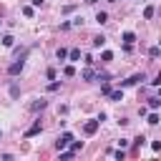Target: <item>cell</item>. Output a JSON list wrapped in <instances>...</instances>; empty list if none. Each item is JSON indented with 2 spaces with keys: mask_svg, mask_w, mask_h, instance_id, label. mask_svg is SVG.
Returning a JSON list of instances; mask_svg holds the SVG:
<instances>
[{
  "mask_svg": "<svg viewBox=\"0 0 161 161\" xmlns=\"http://www.w3.org/2000/svg\"><path fill=\"white\" fill-rule=\"evenodd\" d=\"M70 141H73V133H68V131H65V133H60V136H58V141H55V148H58V151H63V148H65Z\"/></svg>",
  "mask_w": 161,
  "mask_h": 161,
  "instance_id": "obj_1",
  "label": "cell"
},
{
  "mask_svg": "<svg viewBox=\"0 0 161 161\" xmlns=\"http://www.w3.org/2000/svg\"><path fill=\"white\" fill-rule=\"evenodd\" d=\"M98 126H101L98 118H96V121H86V123H83V133H86V136H93V133L98 131Z\"/></svg>",
  "mask_w": 161,
  "mask_h": 161,
  "instance_id": "obj_2",
  "label": "cell"
},
{
  "mask_svg": "<svg viewBox=\"0 0 161 161\" xmlns=\"http://www.w3.org/2000/svg\"><path fill=\"white\" fill-rule=\"evenodd\" d=\"M141 80H146V75H143V73H133V75H131V78H126L121 86H136V83H141Z\"/></svg>",
  "mask_w": 161,
  "mask_h": 161,
  "instance_id": "obj_3",
  "label": "cell"
},
{
  "mask_svg": "<svg viewBox=\"0 0 161 161\" xmlns=\"http://www.w3.org/2000/svg\"><path fill=\"white\" fill-rule=\"evenodd\" d=\"M40 131H43V123H40V121H35V123H33V126L25 131V138H33V136H38Z\"/></svg>",
  "mask_w": 161,
  "mask_h": 161,
  "instance_id": "obj_4",
  "label": "cell"
},
{
  "mask_svg": "<svg viewBox=\"0 0 161 161\" xmlns=\"http://www.w3.org/2000/svg\"><path fill=\"white\" fill-rule=\"evenodd\" d=\"M23 70V58H18L15 63H10V68H8V75H18Z\"/></svg>",
  "mask_w": 161,
  "mask_h": 161,
  "instance_id": "obj_5",
  "label": "cell"
},
{
  "mask_svg": "<svg viewBox=\"0 0 161 161\" xmlns=\"http://www.w3.org/2000/svg\"><path fill=\"white\" fill-rule=\"evenodd\" d=\"M80 78H83V80H93V78H96V73H93V68L88 65V68H86V70L80 73Z\"/></svg>",
  "mask_w": 161,
  "mask_h": 161,
  "instance_id": "obj_6",
  "label": "cell"
},
{
  "mask_svg": "<svg viewBox=\"0 0 161 161\" xmlns=\"http://www.w3.org/2000/svg\"><path fill=\"white\" fill-rule=\"evenodd\" d=\"M133 40H136V35H133L131 30H126V33H123V43H126V45H133Z\"/></svg>",
  "mask_w": 161,
  "mask_h": 161,
  "instance_id": "obj_7",
  "label": "cell"
},
{
  "mask_svg": "<svg viewBox=\"0 0 161 161\" xmlns=\"http://www.w3.org/2000/svg\"><path fill=\"white\" fill-rule=\"evenodd\" d=\"M158 106H161V98H156V96L148 98V108H151V111H158Z\"/></svg>",
  "mask_w": 161,
  "mask_h": 161,
  "instance_id": "obj_8",
  "label": "cell"
},
{
  "mask_svg": "<svg viewBox=\"0 0 161 161\" xmlns=\"http://www.w3.org/2000/svg\"><path fill=\"white\" fill-rule=\"evenodd\" d=\"M153 13H156V10H153V5H146V8H143V18H146V20H151V18H153Z\"/></svg>",
  "mask_w": 161,
  "mask_h": 161,
  "instance_id": "obj_9",
  "label": "cell"
},
{
  "mask_svg": "<svg viewBox=\"0 0 161 161\" xmlns=\"http://www.w3.org/2000/svg\"><path fill=\"white\" fill-rule=\"evenodd\" d=\"M13 43H15V38H13L10 33H5V35H3V45H5V48H10Z\"/></svg>",
  "mask_w": 161,
  "mask_h": 161,
  "instance_id": "obj_10",
  "label": "cell"
},
{
  "mask_svg": "<svg viewBox=\"0 0 161 161\" xmlns=\"http://www.w3.org/2000/svg\"><path fill=\"white\" fill-rule=\"evenodd\" d=\"M103 45H106V38L103 35H96L93 38V48H103Z\"/></svg>",
  "mask_w": 161,
  "mask_h": 161,
  "instance_id": "obj_11",
  "label": "cell"
},
{
  "mask_svg": "<svg viewBox=\"0 0 161 161\" xmlns=\"http://www.w3.org/2000/svg\"><path fill=\"white\" fill-rule=\"evenodd\" d=\"M96 23H101V25H103V23H108V13H103V10H101V13L96 15Z\"/></svg>",
  "mask_w": 161,
  "mask_h": 161,
  "instance_id": "obj_12",
  "label": "cell"
},
{
  "mask_svg": "<svg viewBox=\"0 0 161 161\" xmlns=\"http://www.w3.org/2000/svg\"><path fill=\"white\" fill-rule=\"evenodd\" d=\"M108 60H113V53L111 50H103L101 53V63H108Z\"/></svg>",
  "mask_w": 161,
  "mask_h": 161,
  "instance_id": "obj_13",
  "label": "cell"
},
{
  "mask_svg": "<svg viewBox=\"0 0 161 161\" xmlns=\"http://www.w3.org/2000/svg\"><path fill=\"white\" fill-rule=\"evenodd\" d=\"M111 101H123V91H111Z\"/></svg>",
  "mask_w": 161,
  "mask_h": 161,
  "instance_id": "obj_14",
  "label": "cell"
},
{
  "mask_svg": "<svg viewBox=\"0 0 161 161\" xmlns=\"http://www.w3.org/2000/svg\"><path fill=\"white\" fill-rule=\"evenodd\" d=\"M146 121H148V123H151V126H156V123H158V113H156V111H151V113H148V118H146Z\"/></svg>",
  "mask_w": 161,
  "mask_h": 161,
  "instance_id": "obj_15",
  "label": "cell"
},
{
  "mask_svg": "<svg viewBox=\"0 0 161 161\" xmlns=\"http://www.w3.org/2000/svg\"><path fill=\"white\" fill-rule=\"evenodd\" d=\"M68 146H70V151L75 153V151H80V148H83V141H70Z\"/></svg>",
  "mask_w": 161,
  "mask_h": 161,
  "instance_id": "obj_16",
  "label": "cell"
},
{
  "mask_svg": "<svg viewBox=\"0 0 161 161\" xmlns=\"http://www.w3.org/2000/svg\"><path fill=\"white\" fill-rule=\"evenodd\" d=\"M55 55H58V60H65V58H68V50H65V48H58Z\"/></svg>",
  "mask_w": 161,
  "mask_h": 161,
  "instance_id": "obj_17",
  "label": "cell"
},
{
  "mask_svg": "<svg viewBox=\"0 0 161 161\" xmlns=\"http://www.w3.org/2000/svg\"><path fill=\"white\" fill-rule=\"evenodd\" d=\"M68 58H70V60H78V58H80V50H78V48H73V50L68 53Z\"/></svg>",
  "mask_w": 161,
  "mask_h": 161,
  "instance_id": "obj_18",
  "label": "cell"
},
{
  "mask_svg": "<svg viewBox=\"0 0 161 161\" xmlns=\"http://www.w3.org/2000/svg\"><path fill=\"white\" fill-rule=\"evenodd\" d=\"M63 75H68V78L75 75V68H73V65H65V68H63Z\"/></svg>",
  "mask_w": 161,
  "mask_h": 161,
  "instance_id": "obj_19",
  "label": "cell"
},
{
  "mask_svg": "<svg viewBox=\"0 0 161 161\" xmlns=\"http://www.w3.org/2000/svg\"><path fill=\"white\" fill-rule=\"evenodd\" d=\"M30 108H33V111H40V108H45V101H43V98H40V101H35V103H33V106H30Z\"/></svg>",
  "mask_w": 161,
  "mask_h": 161,
  "instance_id": "obj_20",
  "label": "cell"
},
{
  "mask_svg": "<svg viewBox=\"0 0 161 161\" xmlns=\"http://www.w3.org/2000/svg\"><path fill=\"white\" fill-rule=\"evenodd\" d=\"M148 55H151V58H158V55H161V50H158V45H153V48L148 50Z\"/></svg>",
  "mask_w": 161,
  "mask_h": 161,
  "instance_id": "obj_21",
  "label": "cell"
},
{
  "mask_svg": "<svg viewBox=\"0 0 161 161\" xmlns=\"http://www.w3.org/2000/svg\"><path fill=\"white\" fill-rule=\"evenodd\" d=\"M23 15H25V18H33V8L25 5V8H23Z\"/></svg>",
  "mask_w": 161,
  "mask_h": 161,
  "instance_id": "obj_22",
  "label": "cell"
},
{
  "mask_svg": "<svg viewBox=\"0 0 161 161\" xmlns=\"http://www.w3.org/2000/svg\"><path fill=\"white\" fill-rule=\"evenodd\" d=\"M101 93H103V96H108V93H111V86H108V83H103V86H101Z\"/></svg>",
  "mask_w": 161,
  "mask_h": 161,
  "instance_id": "obj_23",
  "label": "cell"
},
{
  "mask_svg": "<svg viewBox=\"0 0 161 161\" xmlns=\"http://www.w3.org/2000/svg\"><path fill=\"white\" fill-rule=\"evenodd\" d=\"M68 158H73V151H65V153H60V161H68Z\"/></svg>",
  "mask_w": 161,
  "mask_h": 161,
  "instance_id": "obj_24",
  "label": "cell"
},
{
  "mask_svg": "<svg viewBox=\"0 0 161 161\" xmlns=\"http://www.w3.org/2000/svg\"><path fill=\"white\" fill-rule=\"evenodd\" d=\"M45 75H48V80H55V70H53V68H48V73H45Z\"/></svg>",
  "mask_w": 161,
  "mask_h": 161,
  "instance_id": "obj_25",
  "label": "cell"
},
{
  "mask_svg": "<svg viewBox=\"0 0 161 161\" xmlns=\"http://www.w3.org/2000/svg\"><path fill=\"white\" fill-rule=\"evenodd\" d=\"M58 88H60V83H58V80H53V83L48 86V91H58Z\"/></svg>",
  "mask_w": 161,
  "mask_h": 161,
  "instance_id": "obj_26",
  "label": "cell"
},
{
  "mask_svg": "<svg viewBox=\"0 0 161 161\" xmlns=\"http://www.w3.org/2000/svg\"><path fill=\"white\" fill-rule=\"evenodd\" d=\"M151 148L153 151H161V141H151Z\"/></svg>",
  "mask_w": 161,
  "mask_h": 161,
  "instance_id": "obj_27",
  "label": "cell"
},
{
  "mask_svg": "<svg viewBox=\"0 0 161 161\" xmlns=\"http://www.w3.org/2000/svg\"><path fill=\"white\" fill-rule=\"evenodd\" d=\"M33 5H35V8H40V5H43V0H33Z\"/></svg>",
  "mask_w": 161,
  "mask_h": 161,
  "instance_id": "obj_28",
  "label": "cell"
},
{
  "mask_svg": "<svg viewBox=\"0 0 161 161\" xmlns=\"http://www.w3.org/2000/svg\"><path fill=\"white\" fill-rule=\"evenodd\" d=\"M86 3H88V5H96V3H98V0H86Z\"/></svg>",
  "mask_w": 161,
  "mask_h": 161,
  "instance_id": "obj_29",
  "label": "cell"
},
{
  "mask_svg": "<svg viewBox=\"0 0 161 161\" xmlns=\"http://www.w3.org/2000/svg\"><path fill=\"white\" fill-rule=\"evenodd\" d=\"M0 136H3V133H0Z\"/></svg>",
  "mask_w": 161,
  "mask_h": 161,
  "instance_id": "obj_30",
  "label": "cell"
}]
</instances>
